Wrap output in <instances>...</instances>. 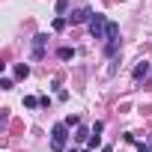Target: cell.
<instances>
[{
	"label": "cell",
	"mask_w": 152,
	"mask_h": 152,
	"mask_svg": "<svg viewBox=\"0 0 152 152\" xmlns=\"http://www.w3.org/2000/svg\"><path fill=\"white\" fill-rule=\"evenodd\" d=\"M66 143H69V125H66V122H57V125L51 128V149H54V152H63Z\"/></svg>",
	"instance_id": "cell-1"
},
{
	"label": "cell",
	"mask_w": 152,
	"mask_h": 152,
	"mask_svg": "<svg viewBox=\"0 0 152 152\" xmlns=\"http://www.w3.org/2000/svg\"><path fill=\"white\" fill-rule=\"evenodd\" d=\"M107 24H110V21L96 12L93 21H90V36H93V39H104V36H107Z\"/></svg>",
	"instance_id": "cell-2"
},
{
	"label": "cell",
	"mask_w": 152,
	"mask_h": 152,
	"mask_svg": "<svg viewBox=\"0 0 152 152\" xmlns=\"http://www.w3.org/2000/svg\"><path fill=\"white\" fill-rule=\"evenodd\" d=\"M45 42H48V36H45V33L33 36V60H42V57H45Z\"/></svg>",
	"instance_id": "cell-3"
},
{
	"label": "cell",
	"mask_w": 152,
	"mask_h": 152,
	"mask_svg": "<svg viewBox=\"0 0 152 152\" xmlns=\"http://www.w3.org/2000/svg\"><path fill=\"white\" fill-rule=\"evenodd\" d=\"M69 18H72V24H84V21H93V12L84 6V9H78V12H72Z\"/></svg>",
	"instance_id": "cell-4"
},
{
	"label": "cell",
	"mask_w": 152,
	"mask_h": 152,
	"mask_svg": "<svg viewBox=\"0 0 152 152\" xmlns=\"http://www.w3.org/2000/svg\"><path fill=\"white\" fill-rule=\"evenodd\" d=\"M149 69H152V66H149L146 60H140V63L134 66V81H143V78H146V75H149Z\"/></svg>",
	"instance_id": "cell-5"
},
{
	"label": "cell",
	"mask_w": 152,
	"mask_h": 152,
	"mask_svg": "<svg viewBox=\"0 0 152 152\" xmlns=\"http://www.w3.org/2000/svg\"><path fill=\"white\" fill-rule=\"evenodd\" d=\"M104 39H107V42L119 39V24H113V21H110V24H107V36H104Z\"/></svg>",
	"instance_id": "cell-6"
},
{
	"label": "cell",
	"mask_w": 152,
	"mask_h": 152,
	"mask_svg": "<svg viewBox=\"0 0 152 152\" xmlns=\"http://www.w3.org/2000/svg\"><path fill=\"white\" fill-rule=\"evenodd\" d=\"M27 75H30V66H27V63H18V66H15V78H21V81H24Z\"/></svg>",
	"instance_id": "cell-7"
},
{
	"label": "cell",
	"mask_w": 152,
	"mask_h": 152,
	"mask_svg": "<svg viewBox=\"0 0 152 152\" xmlns=\"http://www.w3.org/2000/svg\"><path fill=\"white\" fill-rule=\"evenodd\" d=\"M116 51H119V39H113V42H107V48H104V54H107V57H113Z\"/></svg>",
	"instance_id": "cell-8"
},
{
	"label": "cell",
	"mask_w": 152,
	"mask_h": 152,
	"mask_svg": "<svg viewBox=\"0 0 152 152\" xmlns=\"http://www.w3.org/2000/svg\"><path fill=\"white\" fill-rule=\"evenodd\" d=\"M39 104H42V102H39L36 96H24V107H30V110H33V107H39Z\"/></svg>",
	"instance_id": "cell-9"
},
{
	"label": "cell",
	"mask_w": 152,
	"mask_h": 152,
	"mask_svg": "<svg viewBox=\"0 0 152 152\" xmlns=\"http://www.w3.org/2000/svg\"><path fill=\"white\" fill-rule=\"evenodd\" d=\"M87 137H93V134H90L87 128H78V131H75V140H78V143H84Z\"/></svg>",
	"instance_id": "cell-10"
},
{
	"label": "cell",
	"mask_w": 152,
	"mask_h": 152,
	"mask_svg": "<svg viewBox=\"0 0 152 152\" xmlns=\"http://www.w3.org/2000/svg\"><path fill=\"white\" fill-rule=\"evenodd\" d=\"M72 57H75L72 48H60V60H72Z\"/></svg>",
	"instance_id": "cell-11"
},
{
	"label": "cell",
	"mask_w": 152,
	"mask_h": 152,
	"mask_svg": "<svg viewBox=\"0 0 152 152\" xmlns=\"http://www.w3.org/2000/svg\"><path fill=\"white\" fill-rule=\"evenodd\" d=\"M99 146H102V137L93 134V137H90V149H99Z\"/></svg>",
	"instance_id": "cell-12"
},
{
	"label": "cell",
	"mask_w": 152,
	"mask_h": 152,
	"mask_svg": "<svg viewBox=\"0 0 152 152\" xmlns=\"http://www.w3.org/2000/svg\"><path fill=\"white\" fill-rule=\"evenodd\" d=\"M66 9H69V0H57V12H60V15H63V12H66Z\"/></svg>",
	"instance_id": "cell-13"
},
{
	"label": "cell",
	"mask_w": 152,
	"mask_h": 152,
	"mask_svg": "<svg viewBox=\"0 0 152 152\" xmlns=\"http://www.w3.org/2000/svg\"><path fill=\"white\" fill-rule=\"evenodd\" d=\"M78 122H81L78 116H69V119H66V125H69V128H78Z\"/></svg>",
	"instance_id": "cell-14"
},
{
	"label": "cell",
	"mask_w": 152,
	"mask_h": 152,
	"mask_svg": "<svg viewBox=\"0 0 152 152\" xmlns=\"http://www.w3.org/2000/svg\"><path fill=\"white\" fill-rule=\"evenodd\" d=\"M66 27V18H54V30H63Z\"/></svg>",
	"instance_id": "cell-15"
},
{
	"label": "cell",
	"mask_w": 152,
	"mask_h": 152,
	"mask_svg": "<svg viewBox=\"0 0 152 152\" xmlns=\"http://www.w3.org/2000/svg\"><path fill=\"white\" fill-rule=\"evenodd\" d=\"M81 152H96V149H90V146H87V149H81Z\"/></svg>",
	"instance_id": "cell-16"
},
{
	"label": "cell",
	"mask_w": 152,
	"mask_h": 152,
	"mask_svg": "<svg viewBox=\"0 0 152 152\" xmlns=\"http://www.w3.org/2000/svg\"><path fill=\"white\" fill-rule=\"evenodd\" d=\"M146 149H149V152H152V137H149V146H146Z\"/></svg>",
	"instance_id": "cell-17"
},
{
	"label": "cell",
	"mask_w": 152,
	"mask_h": 152,
	"mask_svg": "<svg viewBox=\"0 0 152 152\" xmlns=\"http://www.w3.org/2000/svg\"><path fill=\"white\" fill-rule=\"evenodd\" d=\"M72 152H75V149H72Z\"/></svg>",
	"instance_id": "cell-18"
}]
</instances>
